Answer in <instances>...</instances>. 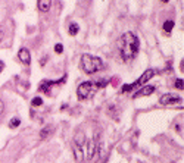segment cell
Segmentation results:
<instances>
[{
  "instance_id": "18",
  "label": "cell",
  "mask_w": 184,
  "mask_h": 163,
  "mask_svg": "<svg viewBox=\"0 0 184 163\" xmlns=\"http://www.w3.org/2000/svg\"><path fill=\"white\" fill-rule=\"evenodd\" d=\"M175 87L178 88V90H183V88H184V81H183V79H180V78H178V79H175Z\"/></svg>"
},
{
  "instance_id": "21",
  "label": "cell",
  "mask_w": 184,
  "mask_h": 163,
  "mask_svg": "<svg viewBox=\"0 0 184 163\" xmlns=\"http://www.w3.org/2000/svg\"><path fill=\"white\" fill-rule=\"evenodd\" d=\"M3 112H5V103H3V100L0 98V116L3 115Z\"/></svg>"
},
{
  "instance_id": "13",
  "label": "cell",
  "mask_w": 184,
  "mask_h": 163,
  "mask_svg": "<svg viewBox=\"0 0 184 163\" xmlns=\"http://www.w3.org/2000/svg\"><path fill=\"white\" fill-rule=\"evenodd\" d=\"M52 129H53V128H52L50 125H46V126H44V128L41 129V132H40V140H46L47 135H49V134L52 132Z\"/></svg>"
},
{
  "instance_id": "22",
  "label": "cell",
  "mask_w": 184,
  "mask_h": 163,
  "mask_svg": "<svg viewBox=\"0 0 184 163\" xmlns=\"http://www.w3.org/2000/svg\"><path fill=\"white\" fill-rule=\"evenodd\" d=\"M5 69V62L3 60H0V74H2V71Z\"/></svg>"
},
{
  "instance_id": "14",
  "label": "cell",
  "mask_w": 184,
  "mask_h": 163,
  "mask_svg": "<svg viewBox=\"0 0 184 163\" xmlns=\"http://www.w3.org/2000/svg\"><path fill=\"white\" fill-rule=\"evenodd\" d=\"M69 35H77L78 31H80V27H78V24H75V22H72V24H69Z\"/></svg>"
},
{
  "instance_id": "2",
  "label": "cell",
  "mask_w": 184,
  "mask_h": 163,
  "mask_svg": "<svg viewBox=\"0 0 184 163\" xmlns=\"http://www.w3.org/2000/svg\"><path fill=\"white\" fill-rule=\"evenodd\" d=\"M80 66L86 74L93 75V74H96L97 71L103 69V62H102V59H99V57H96V56L82 54V56H81Z\"/></svg>"
},
{
  "instance_id": "20",
  "label": "cell",
  "mask_w": 184,
  "mask_h": 163,
  "mask_svg": "<svg viewBox=\"0 0 184 163\" xmlns=\"http://www.w3.org/2000/svg\"><path fill=\"white\" fill-rule=\"evenodd\" d=\"M3 37H5V27H3V25H0V43H2Z\"/></svg>"
},
{
  "instance_id": "16",
  "label": "cell",
  "mask_w": 184,
  "mask_h": 163,
  "mask_svg": "<svg viewBox=\"0 0 184 163\" xmlns=\"http://www.w3.org/2000/svg\"><path fill=\"white\" fill-rule=\"evenodd\" d=\"M31 104L35 106V107L41 106V104H43V98H41V97H34V98H33V101H31Z\"/></svg>"
},
{
  "instance_id": "12",
  "label": "cell",
  "mask_w": 184,
  "mask_h": 163,
  "mask_svg": "<svg viewBox=\"0 0 184 163\" xmlns=\"http://www.w3.org/2000/svg\"><path fill=\"white\" fill-rule=\"evenodd\" d=\"M173 28H174V21L173 19H168V21L163 22V33L165 34H171Z\"/></svg>"
},
{
  "instance_id": "23",
  "label": "cell",
  "mask_w": 184,
  "mask_h": 163,
  "mask_svg": "<svg viewBox=\"0 0 184 163\" xmlns=\"http://www.w3.org/2000/svg\"><path fill=\"white\" fill-rule=\"evenodd\" d=\"M162 3H168V2H169V0H161Z\"/></svg>"
},
{
  "instance_id": "3",
  "label": "cell",
  "mask_w": 184,
  "mask_h": 163,
  "mask_svg": "<svg viewBox=\"0 0 184 163\" xmlns=\"http://www.w3.org/2000/svg\"><path fill=\"white\" fill-rule=\"evenodd\" d=\"M86 135L82 131H78L72 140V153H74V159L77 163L84 162V145H86Z\"/></svg>"
},
{
  "instance_id": "10",
  "label": "cell",
  "mask_w": 184,
  "mask_h": 163,
  "mask_svg": "<svg viewBox=\"0 0 184 163\" xmlns=\"http://www.w3.org/2000/svg\"><path fill=\"white\" fill-rule=\"evenodd\" d=\"M37 8H38L40 12L47 13L52 8V0H37Z\"/></svg>"
},
{
  "instance_id": "8",
  "label": "cell",
  "mask_w": 184,
  "mask_h": 163,
  "mask_svg": "<svg viewBox=\"0 0 184 163\" xmlns=\"http://www.w3.org/2000/svg\"><path fill=\"white\" fill-rule=\"evenodd\" d=\"M62 82H65V76L63 78H60L59 81H41V84L38 85V91H41V93H46V94H50V87H53V85H56V84H62Z\"/></svg>"
},
{
  "instance_id": "19",
  "label": "cell",
  "mask_w": 184,
  "mask_h": 163,
  "mask_svg": "<svg viewBox=\"0 0 184 163\" xmlns=\"http://www.w3.org/2000/svg\"><path fill=\"white\" fill-rule=\"evenodd\" d=\"M55 52L58 54H60L63 52V46H62V44H56V46H55Z\"/></svg>"
},
{
  "instance_id": "15",
  "label": "cell",
  "mask_w": 184,
  "mask_h": 163,
  "mask_svg": "<svg viewBox=\"0 0 184 163\" xmlns=\"http://www.w3.org/2000/svg\"><path fill=\"white\" fill-rule=\"evenodd\" d=\"M19 125H21V119H19V118H16V116H15V118H12V119L9 120V128H11V129H16Z\"/></svg>"
},
{
  "instance_id": "11",
  "label": "cell",
  "mask_w": 184,
  "mask_h": 163,
  "mask_svg": "<svg viewBox=\"0 0 184 163\" xmlns=\"http://www.w3.org/2000/svg\"><path fill=\"white\" fill-rule=\"evenodd\" d=\"M153 91H155V87H153V85H146L144 88H141L140 91H137L136 94H133V98L144 97V96H150V94H152Z\"/></svg>"
},
{
  "instance_id": "6",
  "label": "cell",
  "mask_w": 184,
  "mask_h": 163,
  "mask_svg": "<svg viewBox=\"0 0 184 163\" xmlns=\"http://www.w3.org/2000/svg\"><path fill=\"white\" fill-rule=\"evenodd\" d=\"M102 150V145H100V134H94V137H93L92 141H89V147H87V153L84 154V159H87V160H92L93 156L96 154V153H99Z\"/></svg>"
},
{
  "instance_id": "5",
  "label": "cell",
  "mask_w": 184,
  "mask_h": 163,
  "mask_svg": "<svg viewBox=\"0 0 184 163\" xmlns=\"http://www.w3.org/2000/svg\"><path fill=\"white\" fill-rule=\"evenodd\" d=\"M155 74H156V71L155 69H147L143 75L138 78L136 82H133V84H127V85H124V87L121 88V93H127V91H131L133 88L136 87H140V85H143V84H146L147 81H149L152 76H155Z\"/></svg>"
},
{
  "instance_id": "4",
  "label": "cell",
  "mask_w": 184,
  "mask_h": 163,
  "mask_svg": "<svg viewBox=\"0 0 184 163\" xmlns=\"http://www.w3.org/2000/svg\"><path fill=\"white\" fill-rule=\"evenodd\" d=\"M97 90V87L93 84L92 81H86V82H81L78 88H77V94L80 100H87L94 94V91Z\"/></svg>"
},
{
  "instance_id": "9",
  "label": "cell",
  "mask_w": 184,
  "mask_h": 163,
  "mask_svg": "<svg viewBox=\"0 0 184 163\" xmlns=\"http://www.w3.org/2000/svg\"><path fill=\"white\" fill-rule=\"evenodd\" d=\"M18 59L22 62L24 65H30V63H31V53H30V50H28L27 47L19 49V52H18Z\"/></svg>"
},
{
  "instance_id": "17",
  "label": "cell",
  "mask_w": 184,
  "mask_h": 163,
  "mask_svg": "<svg viewBox=\"0 0 184 163\" xmlns=\"http://www.w3.org/2000/svg\"><path fill=\"white\" fill-rule=\"evenodd\" d=\"M97 88H103L108 85V79H99V81H96V84H94Z\"/></svg>"
},
{
  "instance_id": "7",
  "label": "cell",
  "mask_w": 184,
  "mask_h": 163,
  "mask_svg": "<svg viewBox=\"0 0 184 163\" xmlns=\"http://www.w3.org/2000/svg\"><path fill=\"white\" fill-rule=\"evenodd\" d=\"M181 101V97L178 94H173V93H168V94H163L161 98H159V103L162 106H171V104H175V103H180Z\"/></svg>"
},
{
  "instance_id": "1",
  "label": "cell",
  "mask_w": 184,
  "mask_h": 163,
  "mask_svg": "<svg viewBox=\"0 0 184 163\" xmlns=\"http://www.w3.org/2000/svg\"><path fill=\"white\" fill-rule=\"evenodd\" d=\"M119 54L122 57V60L130 62L137 56L138 50H140V40L134 33H124L119 38Z\"/></svg>"
}]
</instances>
